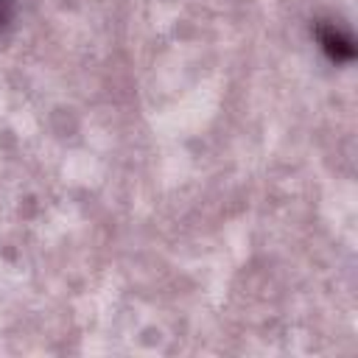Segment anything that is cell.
Wrapping results in <instances>:
<instances>
[{"label":"cell","instance_id":"cell-1","mask_svg":"<svg viewBox=\"0 0 358 358\" xmlns=\"http://www.w3.org/2000/svg\"><path fill=\"white\" fill-rule=\"evenodd\" d=\"M319 42H322V50L333 59V62H350L355 56V45L352 39L338 31L336 25H319Z\"/></svg>","mask_w":358,"mask_h":358},{"label":"cell","instance_id":"cell-2","mask_svg":"<svg viewBox=\"0 0 358 358\" xmlns=\"http://www.w3.org/2000/svg\"><path fill=\"white\" fill-rule=\"evenodd\" d=\"M17 14V0H0V28H6Z\"/></svg>","mask_w":358,"mask_h":358}]
</instances>
